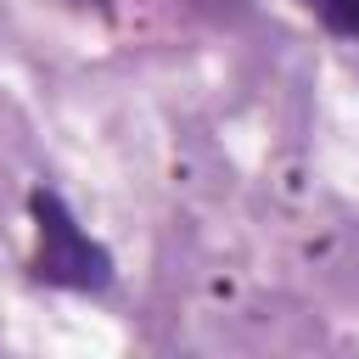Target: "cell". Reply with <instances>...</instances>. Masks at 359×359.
I'll return each mask as SVG.
<instances>
[{
	"label": "cell",
	"mask_w": 359,
	"mask_h": 359,
	"mask_svg": "<svg viewBox=\"0 0 359 359\" xmlns=\"http://www.w3.org/2000/svg\"><path fill=\"white\" fill-rule=\"evenodd\" d=\"M28 208H34V230H39V247H34V264H28L34 280L67 286V292H101L112 280L107 247L79 230V219L67 213V202L56 191H34Z\"/></svg>",
	"instance_id": "6da1fadb"
},
{
	"label": "cell",
	"mask_w": 359,
	"mask_h": 359,
	"mask_svg": "<svg viewBox=\"0 0 359 359\" xmlns=\"http://www.w3.org/2000/svg\"><path fill=\"white\" fill-rule=\"evenodd\" d=\"M331 34H342V39H359V0H303Z\"/></svg>",
	"instance_id": "7a4b0ae2"
}]
</instances>
